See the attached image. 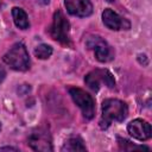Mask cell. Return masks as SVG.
<instances>
[{
  "instance_id": "cell-1",
  "label": "cell",
  "mask_w": 152,
  "mask_h": 152,
  "mask_svg": "<svg viewBox=\"0 0 152 152\" xmlns=\"http://www.w3.org/2000/svg\"><path fill=\"white\" fill-rule=\"evenodd\" d=\"M128 114L127 104L118 99H107L102 102V115L100 120V127L106 129L113 121L121 122Z\"/></svg>"
},
{
  "instance_id": "cell-2",
  "label": "cell",
  "mask_w": 152,
  "mask_h": 152,
  "mask_svg": "<svg viewBox=\"0 0 152 152\" xmlns=\"http://www.w3.org/2000/svg\"><path fill=\"white\" fill-rule=\"evenodd\" d=\"M2 61L13 70L26 71L30 69V56L23 43L14 44L2 57Z\"/></svg>"
},
{
  "instance_id": "cell-3",
  "label": "cell",
  "mask_w": 152,
  "mask_h": 152,
  "mask_svg": "<svg viewBox=\"0 0 152 152\" xmlns=\"http://www.w3.org/2000/svg\"><path fill=\"white\" fill-rule=\"evenodd\" d=\"M70 24L62 11H56L53 14L52 25L50 27V34L55 40L62 44H70Z\"/></svg>"
},
{
  "instance_id": "cell-4",
  "label": "cell",
  "mask_w": 152,
  "mask_h": 152,
  "mask_svg": "<svg viewBox=\"0 0 152 152\" xmlns=\"http://www.w3.org/2000/svg\"><path fill=\"white\" fill-rule=\"evenodd\" d=\"M86 45L88 49L94 51L95 58L101 63L110 62L114 58V51L110 45L102 39L100 36H90L86 40Z\"/></svg>"
},
{
  "instance_id": "cell-5",
  "label": "cell",
  "mask_w": 152,
  "mask_h": 152,
  "mask_svg": "<svg viewBox=\"0 0 152 152\" xmlns=\"http://www.w3.org/2000/svg\"><path fill=\"white\" fill-rule=\"evenodd\" d=\"M69 94L72 101L80 107L83 116L88 120L93 119L95 114V103L91 95H89L87 91H84L81 88H70Z\"/></svg>"
},
{
  "instance_id": "cell-6",
  "label": "cell",
  "mask_w": 152,
  "mask_h": 152,
  "mask_svg": "<svg viewBox=\"0 0 152 152\" xmlns=\"http://www.w3.org/2000/svg\"><path fill=\"white\" fill-rule=\"evenodd\" d=\"M84 82L94 91H97L101 84H104L106 87L110 89L115 87V81H114L113 75L106 69H95L88 72L84 77Z\"/></svg>"
},
{
  "instance_id": "cell-7",
  "label": "cell",
  "mask_w": 152,
  "mask_h": 152,
  "mask_svg": "<svg viewBox=\"0 0 152 152\" xmlns=\"http://www.w3.org/2000/svg\"><path fill=\"white\" fill-rule=\"evenodd\" d=\"M28 146L34 151H52V141L50 132L46 127H37L28 135Z\"/></svg>"
},
{
  "instance_id": "cell-8",
  "label": "cell",
  "mask_w": 152,
  "mask_h": 152,
  "mask_svg": "<svg viewBox=\"0 0 152 152\" xmlns=\"http://www.w3.org/2000/svg\"><path fill=\"white\" fill-rule=\"evenodd\" d=\"M102 21L109 30H113V31L128 30L131 27V24L127 19L120 17L116 12H114L110 8H106L102 12Z\"/></svg>"
},
{
  "instance_id": "cell-9",
  "label": "cell",
  "mask_w": 152,
  "mask_h": 152,
  "mask_svg": "<svg viewBox=\"0 0 152 152\" xmlns=\"http://www.w3.org/2000/svg\"><path fill=\"white\" fill-rule=\"evenodd\" d=\"M127 131H128V133L133 138H135L138 140H141V141L150 139L151 135H152L151 125L147 121L142 120V119H134V120H132L127 125Z\"/></svg>"
},
{
  "instance_id": "cell-10",
  "label": "cell",
  "mask_w": 152,
  "mask_h": 152,
  "mask_svg": "<svg viewBox=\"0 0 152 152\" xmlns=\"http://www.w3.org/2000/svg\"><path fill=\"white\" fill-rule=\"evenodd\" d=\"M66 11L76 17H88L93 13L90 0H64Z\"/></svg>"
},
{
  "instance_id": "cell-11",
  "label": "cell",
  "mask_w": 152,
  "mask_h": 152,
  "mask_svg": "<svg viewBox=\"0 0 152 152\" xmlns=\"http://www.w3.org/2000/svg\"><path fill=\"white\" fill-rule=\"evenodd\" d=\"M12 17H13V21L17 27L21 28V30H26L30 26L28 23V18L26 12L20 8V7H13L12 8Z\"/></svg>"
},
{
  "instance_id": "cell-12",
  "label": "cell",
  "mask_w": 152,
  "mask_h": 152,
  "mask_svg": "<svg viewBox=\"0 0 152 152\" xmlns=\"http://www.w3.org/2000/svg\"><path fill=\"white\" fill-rule=\"evenodd\" d=\"M86 146L83 145V141L78 137H71L65 140V142L62 146V151L68 152H75V151H86Z\"/></svg>"
},
{
  "instance_id": "cell-13",
  "label": "cell",
  "mask_w": 152,
  "mask_h": 152,
  "mask_svg": "<svg viewBox=\"0 0 152 152\" xmlns=\"http://www.w3.org/2000/svg\"><path fill=\"white\" fill-rule=\"evenodd\" d=\"M52 55V48L48 44H40L34 49V56L39 59H48Z\"/></svg>"
},
{
  "instance_id": "cell-14",
  "label": "cell",
  "mask_w": 152,
  "mask_h": 152,
  "mask_svg": "<svg viewBox=\"0 0 152 152\" xmlns=\"http://www.w3.org/2000/svg\"><path fill=\"white\" fill-rule=\"evenodd\" d=\"M5 77H6V71H5V69H4V68H1V66H0V83L5 80Z\"/></svg>"
},
{
  "instance_id": "cell-15",
  "label": "cell",
  "mask_w": 152,
  "mask_h": 152,
  "mask_svg": "<svg viewBox=\"0 0 152 152\" xmlns=\"http://www.w3.org/2000/svg\"><path fill=\"white\" fill-rule=\"evenodd\" d=\"M0 151H18V148L12 146H5V147H0Z\"/></svg>"
},
{
  "instance_id": "cell-16",
  "label": "cell",
  "mask_w": 152,
  "mask_h": 152,
  "mask_svg": "<svg viewBox=\"0 0 152 152\" xmlns=\"http://www.w3.org/2000/svg\"><path fill=\"white\" fill-rule=\"evenodd\" d=\"M0 129H1V125H0Z\"/></svg>"
}]
</instances>
